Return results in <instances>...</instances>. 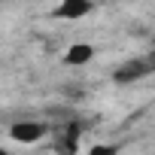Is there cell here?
I'll return each mask as SVG.
<instances>
[{
    "label": "cell",
    "mask_w": 155,
    "mask_h": 155,
    "mask_svg": "<svg viewBox=\"0 0 155 155\" xmlns=\"http://www.w3.org/2000/svg\"><path fill=\"white\" fill-rule=\"evenodd\" d=\"M94 58V46L91 43H70L67 52H64V64L67 67H82Z\"/></svg>",
    "instance_id": "cell-4"
},
{
    "label": "cell",
    "mask_w": 155,
    "mask_h": 155,
    "mask_svg": "<svg viewBox=\"0 0 155 155\" xmlns=\"http://www.w3.org/2000/svg\"><path fill=\"white\" fill-rule=\"evenodd\" d=\"M85 155H119V146H110V143H91Z\"/></svg>",
    "instance_id": "cell-5"
},
{
    "label": "cell",
    "mask_w": 155,
    "mask_h": 155,
    "mask_svg": "<svg viewBox=\"0 0 155 155\" xmlns=\"http://www.w3.org/2000/svg\"><path fill=\"white\" fill-rule=\"evenodd\" d=\"M0 155H9V152H6V149H3V146H0Z\"/></svg>",
    "instance_id": "cell-6"
},
{
    "label": "cell",
    "mask_w": 155,
    "mask_h": 155,
    "mask_svg": "<svg viewBox=\"0 0 155 155\" xmlns=\"http://www.w3.org/2000/svg\"><path fill=\"white\" fill-rule=\"evenodd\" d=\"M91 9H94V3H91V0H61V3H58V9H55V18L76 21V18H85Z\"/></svg>",
    "instance_id": "cell-3"
},
{
    "label": "cell",
    "mask_w": 155,
    "mask_h": 155,
    "mask_svg": "<svg viewBox=\"0 0 155 155\" xmlns=\"http://www.w3.org/2000/svg\"><path fill=\"white\" fill-rule=\"evenodd\" d=\"M152 70H155L152 61H146V58H134V61H125L122 67L113 70V82H119V85H131V82L143 79V76H149Z\"/></svg>",
    "instance_id": "cell-2"
},
{
    "label": "cell",
    "mask_w": 155,
    "mask_h": 155,
    "mask_svg": "<svg viewBox=\"0 0 155 155\" xmlns=\"http://www.w3.org/2000/svg\"><path fill=\"white\" fill-rule=\"evenodd\" d=\"M49 134V125L46 122H37V119H21L9 128V137L21 146H31V143H40L43 137Z\"/></svg>",
    "instance_id": "cell-1"
}]
</instances>
